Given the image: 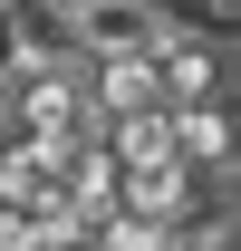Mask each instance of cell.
Masks as SVG:
<instances>
[{"instance_id":"cell-1","label":"cell","mask_w":241,"mask_h":251,"mask_svg":"<svg viewBox=\"0 0 241 251\" xmlns=\"http://www.w3.org/2000/svg\"><path fill=\"white\" fill-rule=\"evenodd\" d=\"M164 39H174V0H77V49H87V68L154 58Z\"/></svg>"},{"instance_id":"cell-2","label":"cell","mask_w":241,"mask_h":251,"mask_svg":"<svg viewBox=\"0 0 241 251\" xmlns=\"http://www.w3.org/2000/svg\"><path fill=\"white\" fill-rule=\"evenodd\" d=\"M0 20H10L20 68H87V49H77V0H0Z\"/></svg>"},{"instance_id":"cell-3","label":"cell","mask_w":241,"mask_h":251,"mask_svg":"<svg viewBox=\"0 0 241 251\" xmlns=\"http://www.w3.org/2000/svg\"><path fill=\"white\" fill-rule=\"evenodd\" d=\"M87 87H96V116H106V126H116V116H154V106H164L154 58H106V68H87Z\"/></svg>"},{"instance_id":"cell-4","label":"cell","mask_w":241,"mask_h":251,"mask_svg":"<svg viewBox=\"0 0 241 251\" xmlns=\"http://www.w3.org/2000/svg\"><path fill=\"white\" fill-rule=\"evenodd\" d=\"M106 155H116L125 174L174 164V106H154V116H116V126H106Z\"/></svg>"},{"instance_id":"cell-5","label":"cell","mask_w":241,"mask_h":251,"mask_svg":"<svg viewBox=\"0 0 241 251\" xmlns=\"http://www.w3.org/2000/svg\"><path fill=\"white\" fill-rule=\"evenodd\" d=\"M174 251H232V232L222 222H193V232H174Z\"/></svg>"},{"instance_id":"cell-6","label":"cell","mask_w":241,"mask_h":251,"mask_svg":"<svg viewBox=\"0 0 241 251\" xmlns=\"http://www.w3.org/2000/svg\"><path fill=\"white\" fill-rule=\"evenodd\" d=\"M232 58H241V39H232Z\"/></svg>"}]
</instances>
